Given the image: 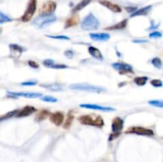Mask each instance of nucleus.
<instances>
[{
  "instance_id": "nucleus-22",
  "label": "nucleus",
  "mask_w": 163,
  "mask_h": 162,
  "mask_svg": "<svg viewBox=\"0 0 163 162\" xmlns=\"http://www.w3.org/2000/svg\"><path fill=\"white\" fill-rule=\"evenodd\" d=\"M91 1H92V0H82L81 2H79V3L77 4V5H76L74 8H73V12L74 13V12H77V11H81L82 9H84L85 7H87V6L90 3Z\"/></svg>"
},
{
  "instance_id": "nucleus-30",
  "label": "nucleus",
  "mask_w": 163,
  "mask_h": 162,
  "mask_svg": "<svg viewBox=\"0 0 163 162\" xmlns=\"http://www.w3.org/2000/svg\"><path fill=\"white\" fill-rule=\"evenodd\" d=\"M54 64H55L54 61H53L51 59H46V60H45L43 61V64H44L45 67L49 68H52V67H53V65Z\"/></svg>"
},
{
  "instance_id": "nucleus-38",
  "label": "nucleus",
  "mask_w": 163,
  "mask_h": 162,
  "mask_svg": "<svg viewBox=\"0 0 163 162\" xmlns=\"http://www.w3.org/2000/svg\"><path fill=\"white\" fill-rule=\"evenodd\" d=\"M65 57H69V58H73V57L74 56V53H73L72 50H67V51L65 52Z\"/></svg>"
},
{
  "instance_id": "nucleus-37",
  "label": "nucleus",
  "mask_w": 163,
  "mask_h": 162,
  "mask_svg": "<svg viewBox=\"0 0 163 162\" xmlns=\"http://www.w3.org/2000/svg\"><path fill=\"white\" fill-rule=\"evenodd\" d=\"M37 84V81H26V82H23L22 83V85L24 86H33V85H36Z\"/></svg>"
},
{
  "instance_id": "nucleus-15",
  "label": "nucleus",
  "mask_w": 163,
  "mask_h": 162,
  "mask_svg": "<svg viewBox=\"0 0 163 162\" xmlns=\"http://www.w3.org/2000/svg\"><path fill=\"white\" fill-rule=\"evenodd\" d=\"M100 4L115 13H120L121 11H122V9H121V7H119V6L112 3V2H108V1H101Z\"/></svg>"
},
{
  "instance_id": "nucleus-25",
  "label": "nucleus",
  "mask_w": 163,
  "mask_h": 162,
  "mask_svg": "<svg viewBox=\"0 0 163 162\" xmlns=\"http://www.w3.org/2000/svg\"><path fill=\"white\" fill-rule=\"evenodd\" d=\"M148 78L146 76H141V77H136L134 79V82L138 86H144L146 84Z\"/></svg>"
},
{
  "instance_id": "nucleus-18",
  "label": "nucleus",
  "mask_w": 163,
  "mask_h": 162,
  "mask_svg": "<svg viewBox=\"0 0 163 162\" xmlns=\"http://www.w3.org/2000/svg\"><path fill=\"white\" fill-rule=\"evenodd\" d=\"M89 53L92 57H94V58L97 59V60H99V61H102V60L103 59L101 52H100L98 49L95 48V47H93V46L89 47Z\"/></svg>"
},
{
  "instance_id": "nucleus-20",
  "label": "nucleus",
  "mask_w": 163,
  "mask_h": 162,
  "mask_svg": "<svg viewBox=\"0 0 163 162\" xmlns=\"http://www.w3.org/2000/svg\"><path fill=\"white\" fill-rule=\"evenodd\" d=\"M9 48H10V49H11V52H12L15 56L16 55L18 56V57H20L21 54L23 53V51H25L22 47H21L18 45H14V44L10 45Z\"/></svg>"
},
{
  "instance_id": "nucleus-29",
  "label": "nucleus",
  "mask_w": 163,
  "mask_h": 162,
  "mask_svg": "<svg viewBox=\"0 0 163 162\" xmlns=\"http://www.w3.org/2000/svg\"><path fill=\"white\" fill-rule=\"evenodd\" d=\"M41 100L44 102H48V103H56V102H57V99L54 98V97L49 96V95L41 97Z\"/></svg>"
},
{
  "instance_id": "nucleus-8",
  "label": "nucleus",
  "mask_w": 163,
  "mask_h": 162,
  "mask_svg": "<svg viewBox=\"0 0 163 162\" xmlns=\"http://www.w3.org/2000/svg\"><path fill=\"white\" fill-rule=\"evenodd\" d=\"M127 134H135L138 135L142 136H153L154 135V132L153 130H149V129L143 128V127H130L126 131Z\"/></svg>"
},
{
  "instance_id": "nucleus-14",
  "label": "nucleus",
  "mask_w": 163,
  "mask_h": 162,
  "mask_svg": "<svg viewBox=\"0 0 163 162\" xmlns=\"http://www.w3.org/2000/svg\"><path fill=\"white\" fill-rule=\"evenodd\" d=\"M90 38L94 41H106L110 39V34H106V33H100V34H89Z\"/></svg>"
},
{
  "instance_id": "nucleus-16",
  "label": "nucleus",
  "mask_w": 163,
  "mask_h": 162,
  "mask_svg": "<svg viewBox=\"0 0 163 162\" xmlns=\"http://www.w3.org/2000/svg\"><path fill=\"white\" fill-rule=\"evenodd\" d=\"M41 87H43L45 88H46V89H49L53 91H59L63 90L62 86L60 84H57V83H53V84L45 83V84H41Z\"/></svg>"
},
{
  "instance_id": "nucleus-26",
  "label": "nucleus",
  "mask_w": 163,
  "mask_h": 162,
  "mask_svg": "<svg viewBox=\"0 0 163 162\" xmlns=\"http://www.w3.org/2000/svg\"><path fill=\"white\" fill-rule=\"evenodd\" d=\"M73 119H74V116H73L71 113H69V114H68L67 119H66L65 123V125H64V128L65 129L70 128L72 123H73Z\"/></svg>"
},
{
  "instance_id": "nucleus-17",
  "label": "nucleus",
  "mask_w": 163,
  "mask_h": 162,
  "mask_svg": "<svg viewBox=\"0 0 163 162\" xmlns=\"http://www.w3.org/2000/svg\"><path fill=\"white\" fill-rule=\"evenodd\" d=\"M151 8H152V6H147V7H143V8H141L139 10H137L135 12L132 13L131 14V18H133V17L136 16H142V15H146V14H149V12L151 11Z\"/></svg>"
},
{
  "instance_id": "nucleus-24",
  "label": "nucleus",
  "mask_w": 163,
  "mask_h": 162,
  "mask_svg": "<svg viewBox=\"0 0 163 162\" xmlns=\"http://www.w3.org/2000/svg\"><path fill=\"white\" fill-rule=\"evenodd\" d=\"M18 112V110H12V111H10V112L7 113L6 114H3V115L0 116V122L1 121H4V120L9 119L11 118H12L13 116H14L15 114H17V113Z\"/></svg>"
},
{
  "instance_id": "nucleus-1",
  "label": "nucleus",
  "mask_w": 163,
  "mask_h": 162,
  "mask_svg": "<svg viewBox=\"0 0 163 162\" xmlns=\"http://www.w3.org/2000/svg\"><path fill=\"white\" fill-rule=\"evenodd\" d=\"M78 120L81 124L96 127L98 128H101L104 125L103 118L99 115H95V114L80 116V117H79Z\"/></svg>"
},
{
  "instance_id": "nucleus-13",
  "label": "nucleus",
  "mask_w": 163,
  "mask_h": 162,
  "mask_svg": "<svg viewBox=\"0 0 163 162\" xmlns=\"http://www.w3.org/2000/svg\"><path fill=\"white\" fill-rule=\"evenodd\" d=\"M36 109L34 108L32 106H26L24 108L22 109L21 110H18V112L17 113L16 117L17 118H22V117H26V116L32 114L33 113H34L36 111Z\"/></svg>"
},
{
  "instance_id": "nucleus-35",
  "label": "nucleus",
  "mask_w": 163,
  "mask_h": 162,
  "mask_svg": "<svg viewBox=\"0 0 163 162\" xmlns=\"http://www.w3.org/2000/svg\"><path fill=\"white\" fill-rule=\"evenodd\" d=\"M68 67L65 64H54L52 67V68L54 69H64V68H67Z\"/></svg>"
},
{
  "instance_id": "nucleus-41",
  "label": "nucleus",
  "mask_w": 163,
  "mask_h": 162,
  "mask_svg": "<svg viewBox=\"0 0 163 162\" xmlns=\"http://www.w3.org/2000/svg\"><path fill=\"white\" fill-rule=\"evenodd\" d=\"M99 1H101V0H99Z\"/></svg>"
},
{
  "instance_id": "nucleus-32",
  "label": "nucleus",
  "mask_w": 163,
  "mask_h": 162,
  "mask_svg": "<svg viewBox=\"0 0 163 162\" xmlns=\"http://www.w3.org/2000/svg\"><path fill=\"white\" fill-rule=\"evenodd\" d=\"M151 85L154 87H162V82L161 80H153L151 81Z\"/></svg>"
},
{
  "instance_id": "nucleus-11",
  "label": "nucleus",
  "mask_w": 163,
  "mask_h": 162,
  "mask_svg": "<svg viewBox=\"0 0 163 162\" xmlns=\"http://www.w3.org/2000/svg\"><path fill=\"white\" fill-rule=\"evenodd\" d=\"M112 67L115 69L118 70L119 72H130V73H134L133 68L130 64H125V63H114L112 64Z\"/></svg>"
},
{
  "instance_id": "nucleus-4",
  "label": "nucleus",
  "mask_w": 163,
  "mask_h": 162,
  "mask_svg": "<svg viewBox=\"0 0 163 162\" xmlns=\"http://www.w3.org/2000/svg\"><path fill=\"white\" fill-rule=\"evenodd\" d=\"M57 21V17L54 14L50 15H39L37 18L34 20L33 24L37 26L38 28H44Z\"/></svg>"
},
{
  "instance_id": "nucleus-2",
  "label": "nucleus",
  "mask_w": 163,
  "mask_h": 162,
  "mask_svg": "<svg viewBox=\"0 0 163 162\" xmlns=\"http://www.w3.org/2000/svg\"><path fill=\"white\" fill-rule=\"evenodd\" d=\"M99 27V21L92 14H88L81 22V28L84 30H96Z\"/></svg>"
},
{
  "instance_id": "nucleus-23",
  "label": "nucleus",
  "mask_w": 163,
  "mask_h": 162,
  "mask_svg": "<svg viewBox=\"0 0 163 162\" xmlns=\"http://www.w3.org/2000/svg\"><path fill=\"white\" fill-rule=\"evenodd\" d=\"M49 115H50V112H49L48 110H41V111H40V112L37 114V117H36V119L38 122L42 121V120L46 119V118L48 117Z\"/></svg>"
},
{
  "instance_id": "nucleus-28",
  "label": "nucleus",
  "mask_w": 163,
  "mask_h": 162,
  "mask_svg": "<svg viewBox=\"0 0 163 162\" xmlns=\"http://www.w3.org/2000/svg\"><path fill=\"white\" fill-rule=\"evenodd\" d=\"M12 21L11 18L9 16H7V14H3L2 12L0 11V24L6 23V22H10Z\"/></svg>"
},
{
  "instance_id": "nucleus-39",
  "label": "nucleus",
  "mask_w": 163,
  "mask_h": 162,
  "mask_svg": "<svg viewBox=\"0 0 163 162\" xmlns=\"http://www.w3.org/2000/svg\"><path fill=\"white\" fill-rule=\"evenodd\" d=\"M126 11L129 13H134L135 11H137V7H126Z\"/></svg>"
},
{
  "instance_id": "nucleus-3",
  "label": "nucleus",
  "mask_w": 163,
  "mask_h": 162,
  "mask_svg": "<svg viewBox=\"0 0 163 162\" xmlns=\"http://www.w3.org/2000/svg\"><path fill=\"white\" fill-rule=\"evenodd\" d=\"M70 89L76 90V91H89V92H95V93H101L106 91V89L102 87H98V86L91 85L89 84H73L69 86Z\"/></svg>"
},
{
  "instance_id": "nucleus-31",
  "label": "nucleus",
  "mask_w": 163,
  "mask_h": 162,
  "mask_svg": "<svg viewBox=\"0 0 163 162\" xmlns=\"http://www.w3.org/2000/svg\"><path fill=\"white\" fill-rule=\"evenodd\" d=\"M148 104L154 106V107H163V103L161 100H152V101H149Z\"/></svg>"
},
{
  "instance_id": "nucleus-34",
  "label": "nucleus",
  "mask_w": 163,
  "mask_h": 162,
  "mask_svg": "<svg viewBox=\"0 0 163 162\" xmlns=\"http://www.w3.org/2000/svg\"><path fill=\"white\" fill-rule=\"evenodd\" d=\"M149 37L151 38H161V34L160 32H158V31H155V32L150 34Z\"/></svg>"
},
{
  "instance_id": "nucleus-9",
  "label": "nucleus",
  "mask_w": 163,
  "mask_h": 162,
  "mask_svg": "<svg viewBox=\"0 0 163 162\" xmlns=\"http://www.w3.org/2000/svg\"><path fill=\"white\" fill-rule=\"evenodd\" d=\"M7 95L11 97H25V98L30 99H37L42 97L41 93H35V92H13V91H7Z\"/></svg>"
},
{
  "instance_id": "nucleus-5",
  "label": "nucleus",
  "mask_w": 163,
  "mask_h": 162,
  "mask_svg": "<svg viewBox=\"0 0 163 162\" xmlns=\"http://www.w3.org/2000/svg\"><path fill=\"white\" fill-rule=\"evenodd\" d=\"M122 128H123V120L121 118H115L112 123V134H111L109 137V141H111L117 138L120 135Z\"/></svg>"
},
{
  "instance_id": "nucleus-36",
  "label": "nucleus",
  "mask_w": 163,
  "mask_h": 162,
  "mask_svg": "<svg viewBox=\"0 0 163 162\" xmlns=\"http://www.w3.org/2000/svg\"><path fill=\"white\" fill-rule=\"evenodd\" d=\"M28 64L30 66V67H31V68H39V65H38V64H37V63H36L35 61H29Z\"/></svg>"
},
{
  "instance_id": "nucleus-12",
  "label": "nucleus",
  "mask_w": 163,
  "mask_h": 162,
  "mask_svg": "<svg viewBox=\"0 0 163 162\" xmlns=\"http://www.w3.org/2000/svg\"><path fill=\"white\" fill-rule=\"evenodd\" d=\"M64 114L61 112H55L50 114V120L52 123L56 126H60L64 121Z\"/></svg>"
},
{
  "instance_id": "nucleus-33",
  "label": "nucleus",
  "mask_w": 163,
  "mask_h": 162,
  "mask_svg": "<svg viewBox=\"0 0 163 162\" xmlns=\"http://www.w3.org/2000/svg\"><path fill=\"white\" fill-rule=\"evenodd\" d=\"M46 37L50 38H53V39H58V40H70L69 37L66 36H52V35H46Z\"/></svg>"
},
{
  "instance_id": "nucleus-10",
  "label": "nucleus",
  "mask_w": 163,
  "mask_h": 162,
  "mask_svg": "<svg viewBox=\"0 0 163 162\" xmlns=\"http://www.w3.org/2000/svg\"><path fill=\"white\" fill-rule=\"evenodd\" d=\"M80 107L82 108L92 109V110H101V111H106V112H111V111H115V109L110 107H103V106H99L96 104H80Z\"/></svg>"
},
{
  "instance_id": "nucleus-6",
  "label": "nucleus",
  "mask_w": 163,
  "mask_h": 162,
  "mask_svg": "<svg viewBox=\"0 0 163 162\" xmlns=\"http://www.w3.org/2000/svg\"><path fill=\"white\" fill-rule=\"evenodd\" d=\"M36 8H37V0H30L25 14L22 16V21H24V22H27V21H30L31 18L34 16V13L36 11Z\"/></svg>"
},
{
  "instance_id": "nucleus-21",
  "label": "nucleus",
  "mask_w": 163,
  "mask_h": 162,
  "mask_svg": "<svg viewBox=\"0 0 163 162\" xmlns=\"http://www.w3.org/2000/svg\"><path fill=\"white\" fill-rule=\"evenodd\" d=\"M79 22V18L77 15L76 16H73L71 18H69V19H67V21H65V28H69V27L74 26L76 25Z\"/></svg>"
},
{
  "instance_id": "nucleus-7",
  "label": "nucleus",
  "mask_w": 163,
  "mask_h": 162,
  "mask_svg": "<svg viewBox=\"0 0 163 162\" xmlns=\"http://www.w3.org/2000/svg\"><path fill=\"white\" fill-rule=\"evenodd\" d=\"M57 4L53 1H47L41 6L40 9V15H50L56 11Z\"/></svg>"
},
{
  "instance_id": "nucleus-40",
  "label": "nucleus",
  "mask_w": 163,
  "mask_h": 162,
  "mask_svg": "<svg viewBox=\"0 0 163 162\" xmlns=\"http://www.w3.org/2000/svg\"><path fill=\"white\" fill-rule=\"evenodd\" d=\"M134 43H145V42H148L147 40H134L133 41Z\"/></svg>"
},
{
  "instance_id": "nucleus-19",
  "label": "nucleus",
  "mask_w": 163,
  "mask_h": 162,
  "mask_svg": "<svg viewBox=\"0 0 163 162\" xmlns=\"http://www.w3.org/2000/svg\"><path fill=\"white\" fill-rule=\"evenodd\" d=\"M127 24V20H122V21H120V22H119V23L117 24H115V25L107 27V28H105V30H122V29L126 28Z\"/></svg>"
},
{
  "instance_id": "nucleus-27",
  "label": "nucleus",
  "mask_w": 163,
  "mask_h": 162,
  "mask_svg": "<svg viewBox=\"0 0 163 162\" xmlns=\"http://www.w3.org/2000/svg\"><path fill=\"white\" fill-rule=\"evenodd\" d=\"M151 64L156 68H158V69H161V67H162V62H161V59L158 58V57H154V59H152Z\"/></svg>"
}]
</instances>
